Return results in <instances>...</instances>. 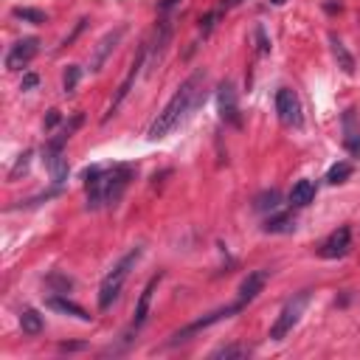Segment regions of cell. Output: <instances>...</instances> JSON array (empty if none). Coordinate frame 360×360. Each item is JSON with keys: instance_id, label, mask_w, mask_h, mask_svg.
Masks as SVG:
<instances>
[{"instance_id": "cell-31", "label": "cell", "mask_w": 360, "mask_h": 360, "mask_svg": "<svg viewBox=\"0 0 360 360\" xmlns=\"http://www.w3.org/2000/svg\"><path fill=\"white\" fill-rule=\"evenodd\" d=\"M56 124H59V110H51L48 118H45V127L51 129V127H56Z\"/></svg>"}, {"instance_id": "cell-9", "label": "cell", "mask_w": 360, "mask_h": 360, "mask_svg": "<svg viewBox=\"0 0 360 360\" xmlns=\"http://www.w3.org/2000/svg\"><path fill=\"white\" fill-rule=\"evenodd\" d=\"M352 250V228L349 225H340L335 228L318 248V256L321 259H343L346 253Z\"/></svg>"}, {"instance_id": "cell-24", "label": "cell", "mask_w": 360, "mask_h": 360, "mask_svg": "<svg viewBox=\"0 0 360 360\" xmlns=\"http://www.w3.org/2000/svg\"><path fill=\"white\" fill-rule=\"evenodd\" d=\"M79 76H82L79 65H68V70L62 73V93H65V96H70V93L76 90V84H79Z\"/></svg>"}, {"instance_id": "cell-15", "label": "cell", "mask_w": 360, "mask_h": 360, "mask_svg": "<svg viewBox=\"0 0 360 360\" xmlns=\"http://www.w3.org/2000/svg\"><path fill=\"white\" fill-rule=\"evenodd\" d=\"M267 278H270V270H253V273H248L245 278H242V284H239V298L236 301H242V304H250L262 290H264V284H267Z\"/></svg>"}, {"instance_id": "cell-20", "label": "cell", "mask_w": 360, "mask_h": 360, "mask_svg": "<svg viewBox=\"0 0 360 360\" xmlns=\"http://www.w3.org/2000/svg\"><path fill=\"white\" fill-rule=\"evenodd\" d=\"M278 205H281V194H278V188H267V191H262V194L253 200V211H259V214L276 211Z\"/></svg>"}, {"instance_id": "cell-27", "label": "cell", "mask_w": 360, "mask_h": 360, "mask_svg": "<svg viewBox=\"0 0 360 360\" xmlns=\"http://www.w3.org/2000/svg\"><path fill=\"white\" fill-rule=\"evenodd\" d=\"M45 281H48V287H56V292H65V295H68V290L73 287V281H70L68 276H62V273H51Z\"/></svg>"}, {"instance_id": "cell-19", "label": "cell", "mask_w": 360, "mask_h": 360, "mask_svg": "<svg viewBox=\"0 0 360 360\" xmlns=\"http://www.w3.org/2000/svg\"><path fill=\"white\" fill-rule=\"evenodd\" d=\"M264 233H290L295 231V217L292 214H273L264 219Z\"/></svg>"}, {"instance_id": "cell-18", "label": "cell", "mask_w": 360, "mask_h": 360, "mask_svg": "<svg viewBox=\"0 0 360 360\" xmlns=\"http://www.w3.org/2000/svg\"><path fill=\"white\" fill-rule=\"evenodd\" d=\"M312 197H315V183H312V180H298V183L292 186V191H290V202H292L295 208L309 205Z\"/></svg>"}, {"instance_id": "cell-25", "label": "cell", "mask_w": 360, "mask_h": 360, "mask_svg": "<svg viewBox=\"0 0 360 360\" xmlns=\"http://www.w3.org/2000/svg\"><path fill=\"white\" fill-rule=\"evenodd\" d=\"M352 174V163H346V160H340V163H335L329 172H326V183H332V186H338V183H343L346 177Z\"/></svg>"}, {"instance_id": "cell-34", "label": "cell", "mask_w": 360, "mask_h": 360, "mask_svg": "<svg viewBox=\"0 0 360 360\" xmlns=\"http://www.w3.org/2000/svg\"><path fill=\"white\" fill-rule=\"evenodd\" d=\"M231 3H239V0H231Z\"/></svg>"}, {"instance_id": "cell-3", "label": "cell", "mask_w": 360, "mask_h": 360, "mask_svg": "<svg viewBox=\"0 0 360 360\" xmlns=\"http://www.w3.org/2000/svg\"><path fill=\"white\" fill-rule=\"evenodd\" d=\"M307 304H309V290L295 292V295L281 307V312H278L276 323L270 326V338H273V340H284V338L292 332V326L301 321V315H304Z\"/></svg>"}, {"instance_id": "cell-32", "label": "cell", "mask_w": 360, "mask_h": 360, "mask_svg": "<svg viewBox=\"0 0 360 360\" xmlns=\"http://www.w3.org/2000/svg\"><path fill=\"white\" fill-rule=\"evenodd\" d=\"M59 349L62 352H79V349H84V343H59Z\"/></svg>"}, {"instance_id": "cell-14", "label": "cell", "mask_w": 360, "mask_h": 360, "mask_svg": "<svg viewBox=\"0 0 360 360\" xmlns=\"http://www.w3.org/2000/svg\"><path fill=\"white\" fill-rule=\"evenodd\" d=\"M163 281V273H158V276H152L149 281H146V287L141 290V295H138V304H135V315H132V329H141L143 323H146V315H149V304H152V295H155V290H158V284Z\"/></svg>"}, {"instance_id": "cell-21", "label": "cell", "mask_w": 360, "mask_h": 360, "mask_svg": "<svg viewBox=\"0 0 360 360\" xmlns=\"http://www.w3.org/2000/svg\"><path fill=\"white\" fill-rule=\"evenodd\" d=\"M20 326H22L25 335H39L45 329V321H42V315L37 309H22L20 312Z\"/></svg>"}, {"instance_id": "cell-1", "label": "cell", "mask_w": 360, "mask_h": 360, "mask_svg": "<svg viewBox=\"0 0 360 360\" xmlns=\"http://www.w3.org/2000/svg\"><path fill=\"white\" fill-rule=\"evenodd\" d=\"M202 87H205V70H194V73L174 90V96L169 98V104L155 115V121H152L149 129H146V138H149V141L166 138V135L202 101Z\"/></svg>"}, {"instance_id": "cell-12", "label": "cell", "mask_w": 360, "mask_h": 360, "mask_svg": "<svg viewBox=\"0 0 360 360\" xmlns=\"http://www.w3.org/2000/svg\"><path fill=\"white\" fill-rule=\"evenodd\" d=\"M169 42H172V22H169V20H158V25H155V34H152V45H146L149 68H155V65L163 59V53H166Z\"/></svg>"}, {"instance_id": "cell-13", "label": "cell", "mask_w": 360, "mask_h": 360, "mask_svg": "<svg viewBox=\"0 0 360 360\" xmlns=\"http://www.w3.org/2000/svg\"><path fill=\"white\" fill-rule=\"evenodd\" d=\"M42 160H45V166H48V172H51L53 186H62V183L68 180V158H65V152L45 143V146H42Z\"/></svg>"}, {"instance_id": "cell-6", "label": "cell", "mask_w": 360, "mask_h": 360, "mask_svg": "<svg viewBox=\"0 0 360 360\" xmlns=\"http://www.w3.org/2000/svg\"><path fill=\"white\" fill-rule=\"evenodd\" d=\"M146 65V45H141L138 48V53H135V59L129 62V70H127V76L121 79V84H118V90H115V96H112V101H110V107H107V112H104V118L101 121H110L112 115H115V110L124 104V98L129 96V90H132V84H135V79L141 76V68Z\"/></svg>"}, {"instance_id": "cell-5", "label": "cell", "mask_w": 360, "mask_h": 360, "mask_svg": "<svg viewBox=\"0 0 360 360\" xmlns=\"http://www.w3.org/2000/svg\"><path fill=\"white\" fill-rule=\"evenodd\" d=\"M245 304L242 301H236V304H228V307H219V309H214V312H208L205 318H197V321H191L188 326H183V329H177L174 335H172V340L166 343V346H177V343H186L191 335H197L200 329H208V326H214L217 321H222V318H231V315H236L239 309H242Z\"/></svg>"}, {"instance_id": "cell-30", "label": "cell", "mask_w": 360, "mask_h": 360, "mask_svg": "<svg viewBox=\"0 0 360 360\" xmlns=\"http://www.w3.org/2000/svg\"><path fill=\"white\" fill-rule=\"evenodd\" d=\"M37 84H39V76L37 73H25L22 82H20V90H34Z\"/></svg>"}, {"instance_id": "cell-29", "label": "cell", "mask_w": 360, "mask_h": 360, "mask_svg": "<svg viewBox=\"0 0 360 360\" xmlns=\"http://www.w3.org/2000/svg\"><path fill=\"white\" fill-rule=\"evenodd\" d=\"M256 42H259V53H270V39H267V34H264L262 25L256 28Z\"/></svg>"}, {"instance_id": "cell-33", "label": "cell", "mask_w": 360, "mask_h": 360, "mask_svg": "<svg viewBox=\"0 0 360 360\" xmlns=\"http://www.w3.org/2000/svg\"><path fill=\"white\" fill-rule=\"evenodd\" d=\"M273 3H284V0H273Z\"/></svg>"}, {"instance_id": "cell-10", "label": "cell", "mask_w": 360, "mask_h": 360, "mask_svg": "<svg viewBox=\"0 0 360 360\" xmlns=\"http://www.w3.org/2000/svg\"><path fill=\"white\" fill-rule=\"evenodd\" d=\"M39 51V39L37 37H25L20 42H14L6 53V70H22Z\"/></svg>"}, {"instance_id": "cell-22", "label": "cell", "mask_w": 360, "mask_h": 360, "mask_svg": "<svg viewBox=\"0 0 360 360\" xmlns=\"http://www.w3.org/2000/svg\"><path fill=\"white\" fill-rule=\"evenodd\" d=\"M248 354H250V349L242 346V343H228V346H219V349L211 352L214 360H219V357H225V360H239V357H248Z\"/></svg>"}, {"instance_id": "cell-26", "label": "cell", "mask_w": 360, "mask_h": 360, "mask_svg": "<svg viewBox=\"0 0 360 360\" xmlns=\"http://www.w3.org/2000/svg\"><path fill=\"white\" fill-rule=\"evenodd\" d=\"M31 155H34V152L28 149V152H22V155L17 158V163H14V166H11V172H8V180H17L20 174H25V172H28V166H31Z\"/></svg>"}, {"instance_id": "cell-4", "label": "cell", "mask_w": 360, "mask_h": 360, "mask_svg": "<svg viewBox=\"0 0 360 360\" xmlns=\"http://www.w3.org/2000/svg\"><path fill=\"white\" fill-rule=\"evenodd\" d=\"M135 169L127 163H115L110 169H104V208H115L132 180Z\"/></svg>"}, {"instance_id": "cell-7", "label": "cell", "mask_w": 360, "mask_h": 360, "mask_svg": "<svg viewBox=\"0 0 360 360\" xmlns=\"http://www.w3.org/2000/svg\"><path fill=\"white\" fill-rule=\"evenodd\" d=\"M217 110H219V118L231 127H242V115H239V104H236V87L231 79H225L219 87H217Z\"/></svg>"}, {"instance_id": "cell-11", "label": "cell", "mask_w": 360, "mask_h": 360, "mask_svg": "<svg viewBox=\"0 0 360 360\" xmlns=\"http://www.w3.org/2000/svg\"><path fill=\"white\" fill-rule=\"evenodd\" d=\"M124 34H127V28H124V25H118L115 31H107V34H104V37L96 42L93 56H90V70H96V73H98V70L104 68V62L110 59V53L115 51V45L124 39Z\"/></svg>"}, {"instance_id": "cell-28", "label": "cell", "mask_w": 360, "mask_h": 360, "mask_svg": "<svg viewBox=\"0 0 360 360\" xmlns=\"http://www.w3.org/2000/svg\"><path fill=\"white\" fill-rule=\"evenodd\" d=\"M343 143H346V149H349L354 158H360V132H357V129H354V132H346V141H343Z\"/></svg>"}, {"instance_id": "cell-23", "label": "cell", "mask_w": 360, "mask_h": 360, "mask_svg": "<svg viewBox=\"0 0 360 360\" xmlns=\"http://www.w3.org/2000/svg\"><path fill=\"white\" fill-rule=\"evenodd\" d=\"M11 14H14L17 20L34 22V25H39V22H45V20H48V17H45V11H39V8H28V6H17Z\"/></svg>"}, {"instance_id": "cell-8", "label": "cell", "mask_w": 360, "mask_h": 360, "mask_svg": "<svg viewBox=\"0 0 360 360\" xmlns=\"http://www.w3.org/2000/svg\"><path fill=\"white\" fill-rule=\"evenodd\" d=\"M276 112H278V121L284 127H301L304 115H301V101L295 96V90L290 87H281L276 93Z\"/></svg>"}, {"instance_id": "cell-17", "label": "cell", "mask_w": 360, "mask_h": 360, "mask_svg": "<svg viewBox=\"0 0 360 360\" xmlns=\"http://www.w3.org/2000/svg\"><path fill=\"white\" fill-rule=\"evenodd\" d=\"M329 45H332V56H335V62H338V68L343 70V73H354V56L346 51V45L332 34L329 37Z\"/></svg>"}, {"instance_id": "cell-2", "label": "cell", "mask_w": 360, "mask_h": 360, "mask_svg": "<svg viewBox=\"0 0 360 360\" xmlns=\"http://www.w3.org/2000/svg\"><path fill=\"white\" fill-rule=\"evenodd\" d=\"M141 256H143V248L135 245L132 250H127V253L112 264V270L104 276V281H101V287H98V309H110V307H112V301L121 295V290H124V284H127V278H129V273L135 270V264H138Z\"/></svg>"}, {"instance_id": "cell-16", "label": "cell", "mask_w": 360, "mask_h": 360, "mask_svg": "<svg viewBox=\"0 0 360 360\" xmlns=\"http://www.w3.org/2000/svg\"><path fill=\"white\" fill-rule=\"evenodd\" d=\"M48 307L51 309H56V312H62V315H73V318H79V321H90L93 315H87V309L84 307H79V304H73L70 298H65V295H51L48 298Z\"/></svg>"}]
</instances>
